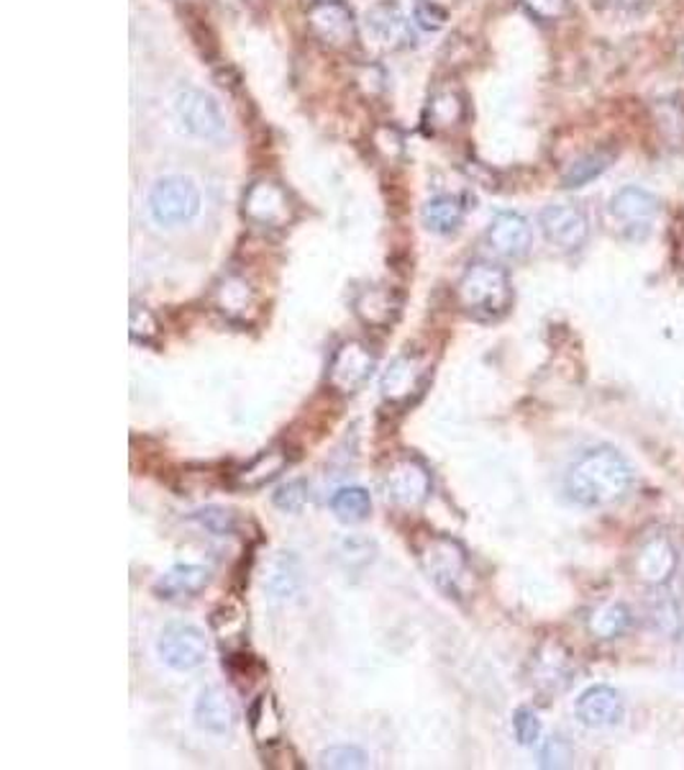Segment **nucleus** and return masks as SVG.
Segmentation results:
<instances>
[{
  "label": "nucleus",
  "mask_w": 684,
  "mask_h": 770,
  "mask_svg": "<svg viewBox=\"0 0 684 770\" xmlns=\"http://www.w3.org/2000/svg\"><path fill=\"white\" fill-rule=\"evenodd\" d=\"M541 766L544 768H564L572 760V747L564 737H548L544 745H541Z\"/></svg>",
  "instance_id": "c9c22d12"
},
{
  "label": "nucleus",
  "mask_w": 684,
  "mask_h": 770,
  "mask_svg": "<svg viewBox=\"0 0 684 770\" xmlns=\"http://www.w3.org/2000/svg\"><path fill=\"white\" fill-rule=\"evenodd\" d=\"M331 512L344 525H359L372 514V496L362 485H344L328 501Z\"/></svg>",
  "instance_id": "393cba45"
},
{
  "label": "nucleus",
  "mask_w": 684,
  "mask_h": 770,
  "mask_svg": "<svg viewBox=\"0 0 684 770\" xmlns=\"http://www.w3.org/2000/svg\"><path fill=\"white\" fill-rule=\"evenodd\" d=\"M318 766L334 768V770H355V768L370 766V758H367V752L359 750V747L336 745V747H328V750L321 752Z\"/></svg>",
  "instance_id": "7c9ffc66"
},
{
  "label": "nucleus",
  "mask_w": 684,
  "mask_h": 770,
  "mask_svg": "<svg viewBox=\"0 0 684 770\" xmlns=\"http://www.w3.org/2000/svg\"><path fill=\"white\" fill-rule=\"evenodd\" d=\"M374 145H378L380 149H385L390 157L403 152V137H401V131L395 129V126H382V129L374 131Z\"/></svg>",
  "instance_id": "58836bf2"
},
{
  "label": "nucleus",
  "mask_w": 684,
  "mask_h": 770,
  "mask_svg": "<svg viewBox=\"0 0 684 770\" xmlns=\"http://www.w3.org/2000/svg\"><path fill=\"white\" fill-rule=\"evenodd\" d=\"M467 116V106H464V99L456 91H436L428 101L426 108V122L436 131H447L460 126Z\"/></svg>",
  "instance_id": "a878e982"
},
{
  "label": "nucleus",
  "mask_w": 684,
  "mask_h": 770,
  "mask_svg": "<svg viewBox=\"0 0 684 770\" xmlns=\"http://www.w3.org/2000/svg\"><path fill=\"white\" fill-rule=\"evenodd\" d=\"M630 611L626 604H603L588 617V630L595 640H618L630 630Z\"/></svg>",
  "instance_id": "bb28decb"
},
{
  "label": "nucleus",
  "mask_w": 684,
  "mask_h": 770,
  "mask_svg": "<svg viewBox=\"0 0 684 770\" xmlns=\"http://www.w3.org/2000/svg\"><path fill=\"white\" fill-rule=\"evenodd\" d=\"M413 19L426 32H441L449 21V11L443 9L439 0H418L416 9H413Z\"/></svg>",
  "instance_id": "473e14b6"
},
{
  "label": "nucleus",
  "mask_w": 684,
  "mask_h": 770,
  "mask_svg": "<svg viewBox=\"0 0 684 770\" xmlns=\"http://www.w3.org/2000/svg\"><path fill=\"white\" fill-rule=\"evenodd\" d=\"M682 57H684V49H682Z\"/></svg>",
  "instance_id": "ea45409f"
},
{
  "label": "nucleus",
  "mask_w": 684,
  "mask_h": 770,
  "mask_svg": "<svg viewBox=\"0 0 684 770\" xmlns=\"http://www.w3.org/2000/svg\"><path fill=\"white\" fill-rule=\"evenodd\" d=\"M367 32L374 36V42H380L382 47H408L413 44V26L410 19L405 16L403 5L397 0H380L370 11L364 13Z\"/></svg>",
  "instance_id": "2eb2a0df"
},
{
  "label": "nucleus",
  "mask_w": 684,
  "mask_h": 770,
  "mask_svg": "<svg viewBox=\"0 0 684 770\" xmlns=\"http://www.w3.org/2000/svg\"><path fill=\"white\" fill-rule=\"evenodd\" d=\"M382 485H385L387 498L403 508H418L420 504H426L433 489L428 468L413 455H401V458L390 462Z\"/></svg>",
  "instance_id": "1a4fd4ad"
},
{
  "label": "nucleus",
  "mask_w": 684,
  "mask_h": 770,
  "mask_svg": "<svg viewBox=\"0 0 684 770\" xmlns=\"http://www.w3.org/2000/svg\"><path fill=\"white\" fill-rule=\"evenodd\" d=\"M487 244L492 246V252H498L500 257L508 260H518L523 254H529L533 244V229L529 219L515 211L495 214L490 227H487Z\"/></svg>",
  "instance_id": "f3484780"
},
{
  "label": "nucleus",
  "mask_w": 684,
  "mask_h": 770,
  "mask_svg": "<svg viewBox=\"0 0 684 770\" xmlns=\"http://www.w3.org/2000/svg\"><path fill=\"white\" fill-rule=\"evenodd\" d=\"M456 301L467 317L495 321L513 306V286L500 265L472 263L456 283Z\"/></svg>",
  "instance_id": "f03ea898"
},
{
  "label": "nucleus",
  "mask_w": 684,
  "mask_h": 770,
  "mask_svg": "<svg viewBox=\"0 0 684 770\" xmlns=\"http://www.w3.org/2000/svg\"><path fill=\"white\" fill-rule=\"evenodd\" d=\"M355 311L367 326L385 329L393 324L397 311H401V298H397L395 290L387 286H370L357 294Z\"/></svg>",
  "instance_id": "5701e85b"
},
{
  "label": "nucleus",
  "mask_w": 684,
  "mask_h": 770,
  "mask_svg": "<svg viewBox=\"0 0 684 770\" xmlns=\"http://www.w3.org/2000/svg\"><path fill=\"white\" fill-rule=\"evenodd\" d=\"M613 157L615 154L607 152V149H598V152L580 157V160H575L567 170H564L561 185L564 188H582V185L592 183L595 177H600L607 168H611Z\"/></svg>",
  "instance_id": "c85d7f7f"
},
{
  "label": "nucleus",
  "mask_w": 684,
  "mask_h": 770,
  "mask_svg": "<svg viewBox=\"0 0 684 770\" xmlns=\"http://www.w3.org/2000/svg\"><path fill=\"white\" fill-rule=\"evenodd\" d=\"M210 583V571L202 565L179 563L172 565L167 573L160 575L154 583V594L162 601H185V598H195L206 590Z\"/></svg>",
  "instance_id": "aec40b11"
},
{
  "label": "nucleus",
  "mask_w": 684,
  "mask_h": 770,
  "mask_svg": "<svg viewBox=\"0 0 684 770\" xmlns=\"http://www.w3.org/2000/svg\"><path fill=\"white\" fill-rule=\"evenodd\" d=\"M244 219L262 229H285L295 219V204L290 193L275 181H257L244 193Z\"/></svg>",
  "instance_id": "39448f33"
},
{
  "label": "nucleus",
  "mask_w": 684,
  "mask_h": 770,
  "mask_svg": "<svg viewBox=\"0 0 684 770\" xmlns=\"http://www.w3.org/2000/svg\"><path fill=\"white\" fill-rule=\"evenodd\" d=\"M575 714L577 720L590 729L613 727V724L623 720V699L611 686H590V689L577 699Z\"/></svg>",
  "instance_id": "6ab92c4d"
},
{
  "label": "nucleus",
  "mask_w": 684,
  "mask_h": 770,
  "mask_svg": "<svg viewBox=\"0 0 684 770\" xmlns=\"http://www.w3.org/2000/svg\"><path fill=\"white\" fill-rule=\"evenodd\" d=\"M308 28L323 47L344 51L351 49L359 39L357 19L349 5L341 0H318L308 11Z\"/></svg>",
  "instance_id": "0eeeda50"
},
{
  "label": "nucleus",
  "mask_w": 684,
  "mask_h": 770,
  "mask_svg": "<svg viewBox=\"0 0 684 770\" xmlns=\"http://www.w3.org/2000/svg\"><path fill=\"white\" fill-rule=\"evenodd\" d=\"M424 227L433 234H454L464 221V206L454 196H436L420 211Z\"/></svg>",
  "instance_id": "b1692460"
},
{
  "label": "nucleus",
  "mask_w": 684,
  "mask_h": 770,
  "mask_svg": "<svg viewBox=\"0 0 684 770\" xmlns=\"http://www.w3.org/2000/svg\"><path fill=\"white\" fill-rule=\"evenodd\" d=\"M513 732L515 739L523 747H533L541 739V722L531 709H518L513 716Z\"/></svg>",
  "instance_id": "72a5a7b5"
},
{
  "label": "nucleus",
  "mask_w": 684,
  "mask_h": 770,
  "mask_svg": "<svg viewBox=\"0 0 684 770\" xmlns=\"http://www.w3.org/2000/svg\"><path fill=\"white\" fill-rule=\"evenodd\" d=\"M374 365H378V360H374L372 349L364 342L351 340L347 345L338 347L334 357H331L328 386L341 395L357 393L372 378Z\"/></svg>",
  "instance_id": "9b49d317"
},
{
  "label": "nucleus",
  "mask_w": 684,
  "mask_h": 770,
  "mask_svg": "<svg viewBox=\"0 0 684 770\" xmlns=\"http://www.w3.org/2000/svg\"><path fill=\"white\" fill-rule=\"evenodd\" d=\"M305 501H308V489L303 481H292L275 493V504L280 506L282 512H300V508L305 506Z\"/></svg>",
  "instance_id": "4c0bfd02"
},
{
  "label": "nucleus",
  "mask_w": 684,
  "mask_h": 770,
  "mask_svg": "<svg viewBox=\"0 0 684 770\" xmlns=\"http://www.w3.org/2000/svg\"><path fill=\"white\" fill-rule=\"evenodd\" d=\"M288 466H290V458L282 447H273V450L259 452L257 458H252L242 470H236L234 489L239 491L265 489L267 483H273L275 478H280Z\"/></svg>",
  "instance_id": "412c9836"
},
{
  "label": "nucleus",
  "mask_w": 684,
  "mask_h": 770,
  "mask_svg": "<svg viewBox=\"0 0 684 770\" xmlns=\"http://www.w3.org/2000/svg\"><path fill=\"white\" fill-rule=\"evenodd\" d=\"M250 727L254 739H257L259 745H275L277 739L282 737V714L275 697L265 693V697L254 701L250 712Z\"/></svg>",
  "instance_id": "cd10ccee"
},
{
  "label": "nucleus",
  "mask_w": 684,
  "mask_h": 770,
  "mask_svg": "<svg viewBox=\"0 0 684 770\" xmlns=\"http://www.w3.org/2000/svg\"><path fill=\"white\" fill-rule=\"evenodd\" d=\"M634 485V468L613 447H595L572 462L564 478L567 496L584 508L618 504Z\"/></svg>",
  "instance_id": "f257e3e1"
},
{
  "label": "nucleus",
  "mask_w": 684,
  "mask_h": 770,
  "mask_svg": "<svg viewBox=\"0 0 684 770\" xmlns=\"http://www.w3.org/2000/svg\"><path fill=\"white\" fill-rule=\"evenodd\" d=\"M659 198L653 193L628 185L611 200V216L626 234H646L659 216Z\"/></svg>",
  "instance_id": "4468645a"
},
{
  "label": "nucleus",
  "mask_w": 684,
  "mask_h": 770,
  "mask_svg": "<svg viewBox=\"0 0 684 770\" xmlns=\"http://www.w3.org/2000/svg\"><path fill=\"white\" fill-rule=\"evenodd\" d=\"M147 206L156 227H183L200 214V191L190 177L170 175L154 183Z\"/></svg>",
  "instance_id": "20e7f679"
},
{
  "label": "nucleus",
  "mask_w": 684,
  "mask_h": 770,
  "mask_svg": "<svg viewBox=\"0 0 684 770\" xmlns=\"http://www.w3.org/2000/svg\"><path fill=\"white\" fill-rule=\"evenodd\" d=\"M521 3L533 19L546 21V24L559 21L569 13V0H521Z\"/></svg>",
  "instance_id": "f704fd0d"
},
{
  "label": "nucleus",
  "mask_w": 684,
  "mask_h": 770,
  "mask_svg": "<svg viewBox=\"0 0 684 770\" xmlns=\"http://www.w3.org/2000/svg\"><path fill=\"white\" fill-rule=\"evenodd\" d=\"M538 227L548 239V244H554L561 252H575L588 242L590 237V221L588 214L582 208L569 204H554L546 206L538 214Z\"/></svg>",
  "instance_id": "f8f14e48"
},
{
  "label": "nucleus",
  "mask_w": 684,
  "mask_h": 770,
  "mask_svg": "<svg viewBox=\"0 0 684 770\" xmlns=\"http://www.w3.org/2000/svg\"><path fill=\"white\" fill-rule=\"evenodd\" d=\"M160 321L147 306H131V340L144 347H160Z\"/></svg>",
  "instance_id": "c756f323"
},
{
  "label": "nucleus",
  "mask_w": 684,
  "mask_h": 770,
  "mask_svg": "<svg viewBox=\"0 0 684 770\" xmlns=\"http://www.w3.org/2000/svg\"><path fill=\"white\" fill-rule=\"evenodd\" d=\"M193 716L195 724L202 732H210V735H229L239 720L234 699L221 686H208V689L200 691V697L195 699Z\"/></svg>",
  "instance_id": "a211bd4d"
},
{
  "label": "nucleus",
  "mask_w": 684,
  "mask_h": 770,
  "mask_svg": "<svg viewBox=\"0 0 684 770\" xmlns=\"http://www.w3.org/2000/svg\"><path fill=\"white\" fill-rule=\"evenodd\" d=\"M431 380V368L426 357L418 353H403L390 363V368L382 376V399L393 406H408L426 391Z\"/></svg>",
  "instance_id": "9d476101"
},
{
  "label": "nucleus",
  "mask_w": 684,
  "mask_h": 770,
  "mask_svg": "<svg viewBox=\"0 0 684 770\" xmlns=\"http://www.w3.org/2000/svg\"><path fill=\"white\" fill-rule=\"evenodd\" d=\"M418 563L436 588L449 596H460V583L469 571V560L467 550L454 537L428 535L418 544Z\"/></svg>",
  "instance_id": "7ed1b4c3"
},
{
  "label": "nucleus",
  "mask_w": 684,
  "mask_h": 770,
  "mask_svg": "<svg viewBox=\"0 0 684 770\" xmlns=\"http://www.w3.org/2000/svg\"><path fill=\"white\" fill-rule=\"evenodd\" d=\"M213 306L225 319L246 321L257 309V296L242 275H225L213 290Z\"/></svg>",
  "instance_id": "4be33fe9"
},
{
  "label": "nucleus",
  "mask_w": 684,
  "mask_h": 770,
  "mask_svg": "<svg viewBox=\"0 0 684 770\" xmlns=\"http://www.w3.org/2000/svg\"><path fill=\"white\" fill-rule=\"evenodd\" d=\"M172 108H175V116L183 124V129L193 134V137L218 139L225 131V116L221 106H218L213 95L200 91V88H183V91H177Z\"/></svg>",
  "instance_id": "6e6552de"
},
{
  "label": "nucleus",
  "mask_w": 684,
  "mask_h": 770,
  "mask_svg": "<svg viewBox=\"0 0 684 770\" xmlns=\"http://www.w3.org/2000/svg\"><path fill=\"white\" fill-rule=\"evenodd\" d=\"M680 565V555H676L674 542L666 535H649L644 537L641 544L636 548L634 555V575L636 581H641L644 586L659 588L666 586L676 573Z\"/></svg>",
  "instance_id": "ddd939ff"
},
{
  "label": "nucleus",
  "mask_w": 684,
  "mask_h": 770,
  "mask_svg": "<svg viewBox=\"0 0 684 770\" xmlns=\"http://www.w3.org/2000/svg\"><path fill=\"white\" fill-rule=\"evenodd\" d=\"M156 655L167 668L187 673L200 668L208 657V640L195 624L172 622L156 637Z\"/></svg>",
  "instance_id": "423d86ee"
},
{
  "label": "nucleus",
  "mask_w": 684,
  "mask_h": 770,
  "mask_svg": "<svg viewBox=\"0 0 684 770\" xmlns=\"http://www.w3.org/2000/svg\"><path fill=\"white\" fill-rule=\"evenodd\" d=\"M193 519L206 529V532L216 537H225L236 532V514L221 506H206L200 512H193Z\"/></svg>",
  "instance_id": "2f4dec72"
},
{
  "label": "nucleus",
  "mask_w": 684,
  "mask_h": 770,
  "mask_svg": "<svg viewBox=\"0 0 684 770\" xmlns=\"http://www.w3.org/2000/svg\"><path fill=\"white\" fill-rule=\"evenodd\" d=\"M210 624H213V630L218 632V637L221 640H231L234 634L244 632V617L242 611L234 607H221L218 611H213Z\"/></svg>",
  "instance_id": "e433bc0d"
},
{
  "label": "nucleus",
  "mask_w": 684,
  "mask_h": 770,
  "mask_svg": "<svg viewBox=\"0 0 684 770\" xmlns=\"http://www.w3.org/2000/svg\"><path fill=\"white\" fill-rule=\"evenodd\" d=\"M575 680L572 655L561 642H544L533 657V683L546 693L567 691Z\"/></svg>",
  "instance_id": "dca6fc26"
}]
</instances>
